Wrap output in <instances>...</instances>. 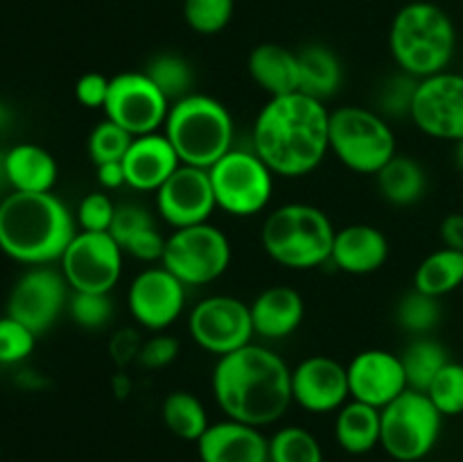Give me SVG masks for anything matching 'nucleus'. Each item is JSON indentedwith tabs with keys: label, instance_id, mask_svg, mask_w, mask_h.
<instances>
[{
	"label": "nucleus",
	"instance_id": "dca6fc26",
	"mask_svg": "<svg viewBox=\"0 0 463 462\" xmlns=\"http://www.w3.org/2000/svg\"><path fill=\"white\" fill-rule=\"evenodd\" d=\"M127 306L140 329L161 333L185 308V285L163 265L145 267L127 290Z\"/></svg>",
	"mask_w": 463,
	"mask_h": 462
},
{
	"label": "nucleus",
	"instance_id": "72a5a7b5",
	"mask_svg": "<svg viewBox=\"0 0 463 462\" xmlns=\"http://www.w3.org/2000/svg\"><path fill=\"white\" fill-rule=\"evenodd\" d=\"M269 462H324V451L307 428L283 426L269 438Z\"/></svg>",
	"mask_w": 463,
	"mask_h": 462
},
{
	"label": "nucleus",
	"instance_id": "4be33fe9",
	"mask_svg": "<svg viewBox=\"0 0 463 462\" xmlns=\"http://www.w3.org/2000/svg\"><path fill=\"white\" fill-rule=\"evenodd\" d=\"M387 258L389 240L378 226L357 222L335 234L330 263L346 274H373L387 263Z\"/></svg>",
	"mask_w": 463,
	"mask_h": 462
},
{
	"label": "nucleus",
	"instance_id": "09e8293b",
	"mask_svg": "<svg viewBox=\"0 0 463 462\" xmlns=\"http://www.w3.org/2000/svg\"><path fill=\"white\" fill-rule=\"evenodd\" d=\"M98 168V181L102 188L116 190L120 186H127L125 179V168H122V161H111V163H99Z\"/></svg>",
	"mask_w": 463,
	"mask_h": 462
},
{
	"label": "nucleus",
	"instance_id": "de8ad7c7",
	"mask_svg": "<svg viewBox=\"0 0 463 462\" xmlns=\"http://www.w3.org/2000/svg\"><path fill=\"white\" fill-rule=\"evenodd\" d=\"M439 236L443 247L463 252V213H448L439 226Z\"/></svg>",
	"mask_w": 463,
	"mask_h": 462
},
{
	"label": "nucleus",
	"instance_id": "bb28decb",
	"mask_svg": "<svg viewBox=\"0 0 463 462\" xmlns=\"http://www.w3.org/2000/svg\"><path fill=\"white\" fill-rule=\"evenodd\" d=\"M335 439L351 456L373 451L380 444V410L351 399L337 410Z\"/></svg>",
	"mask_w": 463,
	"mask_h": 462
},
{
	"label": "nucleus",
	"instance_id": "a211bd4d",
	"mask_svg": "<svg viewBox=\"0 0 463 462\" xmlns=\"http://www.w3.org/2000/svg\"><path fill=\"white\" fill-rule=\"evenodd\" d=\"M351 399L383 410L401 397L407 385L405 367L401 356L387 349H364L346 365Z\"/></svg>",
	"mask_w": 463,
	"mask_h": 462
},
{
	"label": "nucleus",
	"instance_id": "2f4dec72",
	"mask_svg": "<svg viewBox=\"0 0 463 462\" xmlns=\"http://www.w3.org/2000/svg\"><path fill=\"white\" fill-rule=\"evenodd\" d=\"M145 75L161 89L170 102L185 98L193 93L194 84V71L185 57L176 53H158L154 54L143 68Z\"/></svg>",
	"mask_w": 463,
	"mask_h": 462
},
{
	"label": "nucleus",
	"instance_id": "6ab92c4d",
	"mask_svg": "<svg viewBox=\"0 0 463 462\" xmlns=\"http://www.w3.org/2000/svg\"><path fill=\"white\" fill-rule=\"evenodd\" d=\"M294 403L312 415L335 412L351 399L346 365L333 356H310L292 370Z\"/></svg>",
	"mask_w": 463,
	"mask_h": 462
},
{
	"label": "nucleus",
	"instance_id": "37998d69",
	"mask_svg": "<svg viewBox=\"0 0 463 462\" xmlns=\"http://www.w3.org/2000/svg\"><path fill=\"white\" fill-rule=\"evenodd\" d=\"M156 225V220L152 217V213L147 208L138 207V204H120L116 207V217H113V225L109 229V234L118 240V245H125L131 236H136L138 231L147 229V226Z\"/></svg>",
	"mask_w": 463,
	"mask_h": 462
},
{
	"label": "nucleus",
	"instance_id": "6e6552de",
	"mask_svg": "<svg viewBox=\"0 0 463 462\" xmlns=\"http://www.w3.org/2000/svg\"><path fill=\"white\" fill-rule=\"evenodd\" d=\"M443 415L428 392L407 388L380 410V447L398 462L428 457L441 438Z\"/></svg>",
	"mask_w": 463,
	"mask_h": 462
},
{
	"label": "nucleus",
	"instance_id": "412c9836",
	"mask_svg": "<svg viewBox=\"0 0 463 462\" xmlns=\"http://www.w3.org/2000/svg\"><path fill=\"white\" fill-rule=\"evenodd\" d=\"M179 166V154L163 131L136 136L122 159L127 186L143 193H156Z\"/></svg>",
	"mask_w": 463,
	"mask_h": 462
},
{
	"label": "nucleus",
	"instance_id": "9d476101",
	"mask_svg": "<svg viewBox=\"0 0 463 462\" xmlns=\"http://www.w3.org/2000/svg\"><path fill=\"white\" fill-rule=\"evenodd\" d=\"M231 240L220 226L203 225L175 229L165 238L161 265L170 270L185 288L208 285L220 279L231 265Z\"/></svg>",
	"mask_w": 463,
	"mask_h": 462
},
{
	"label": "nucleus",
	"instance_id": "f704fd0d",
	"mask_svg": "<svg viewBox=\"0 0 463 462\" xmlns=\"http://www.w3.org/2000/svg\"><path fill=\"white\" fill-rule=\"evenodd\" d=\"M235 14V0H184V18L202 36L220 34Z\"/></svg>",
	"mask_w": 463,
	"mask_h": 462
},
{
	"label": "nucleus",
	"instance_id": "f257e3e1",
	"mask_svg": "<svg viewBox=\"0 0 463 462\" xmlns=\"http://www.w3.org/2000/svg\"><path fill=\"white\" fill-rule=\"evenodd\" d=\"M330 111L310 95L289 93L269 98L258 111L251 130V149L279 177H306L330 152Z\"/></svg>",
	"mask_w": 463,
	"mask_h": 462
},
{
	"label": "nucleus",
	"instance_id": "aec40b11",
	"mask_svg": "<svg viewBox=\"0 0 463 462\" xmlns=\"http://www.w3.org/2000/svg\"><path fill=\"white\" fill-rule=\"evenodd\" d=\"M202 462H269V439L256 426L226 417L197 439Z\"/></svg>",
	"mask_w": 463,
	"mask_h": 462
},
{
	"label": "nucleus",
	"instance_id": "cd10ccee",
	"mask_svg": "<svg viewBox=\"0 0 463 462\" xmlns=\"http://www.w3.org/2000/svg\"><path fill=\"white\" fill-rule=\"evenodd\" d=\"M378 190L393 207H411L420 202L428 190V175L414 157L396 154L383 170L375 175Z\"/></svg>",
	"mask_w": 463,
	"mask_h": 462
},
{
	"label": "nucleus",
	"instance_id": "603ef678",
	"mask_svg": "<svg viewBox=\"0 0 463 462\" xmlns=\"http://www.w3.org/2000/svg\"><path fill=\"white\" fill-rule=\"evenodd\" d=\"M425 3H439V0H425Z\"/></svg>",
	"mask_w": 463,
	"mask_h": 462
},
{
	"label": "nucleus",
	"instance_id": "5701e85b",
	"mask_svg": "<svg viewBox=\"0 0 463 462\" xmlns=\"http://www.w3.org/2000/svg\"><path fill=\"white\" fill-rule=\"evenodd\" d=\"M253 331L262 340H285L303 324L306 302L289 285H269L251 303Z\"/></svg>",
	"mask_w": 463,
	"mask_h": 462
},
{
	"label": "nucleus",
	"instance_id": "423d86ee",
	"mask_svg": "<svg viewBox=\"0 0 463 462\" xmlns=\"http://www.w3.org/2000/svg\"><path fill=\"white\" fill-rule=\"evenodd\" d=\"M163 134L181 163L208 170L233 149L235 125L224 102L206 93H190L172 102Z\"/></svg>",
	"mask_w": 463,
	"mask_h": 462
},
{
	"label": "nucleus",
	"instance_id": "a878e982",
	"mask_svg": "<svg viewBox=\"0 0 463 462\" xmlns=\"http://www.w3.org/2000/svg\"><path fill=\"white\" fill-rule=\"evenodd\" d=\"M298 91L326 102L333 98L344 82L342 59L324 43H307L298 50Z\"/></svg>",
	"mask_w": 463,
	"mask_h": 462
},
{
	"label": "nucleus",
	"instance_id": "f8f14e48",
	"mask_svg": "<svg viewBox=\"0 0 463 462\" xmlns=\"http://www.w3.org/2000/svg\"><path fill=\"white\" fill-rule=\"evenodd\" d=\"M188 333L203 351L222 358L253 342L251 306L231 294H211L190 311Z\"/></svg>",
	"mask_w": 463,
	"mask_h": 462
},
{
	"label": "nucleus",
	"instance_id": "20e7f679",
	"mask_svg": "<svg viewBox=\"0 0 463 462\" xmlns=\"http://www.w3.org/2000/svg\"><path fill=\"white\" fill-rule=\"evenodd\" d=\"M389 53L402 72L425 80L448 71L457 53V27L439 3L411 0L389 27Z\"/></svg>",
	"mask_w": 463,
	"mask_h": 462
},
{
	"label": "nucleus",
	"instance_id": "4c0bfd02",
	"mask_svg": "<svg viewBox=\"0 0 463 462\" xmlns=\"http://www.w3.org/2000/svg\"><path fill=\"white\" fill-rule=\"evenodd\" d=\"M428 397L443 417L463 415V362H448L430 383Z\"/></svg>",
	"mask_w": 463,
	"mask_h": 462
},
{
	"label": "nucleus",
	"instance_id": "e433bc0d",
	"mask_svg": "<svg viewBox=\"0 0 463 462\" xmlns=\"http://www.w3.org/2000/svg\"><path fill=\"white\" fill-rule=\"evenodd\" d=\"M134 139L136 136H131L129 131L122 130L120 125H116L113 120L104 118L102 122H98V125L90 130L86 149H89V157L93 159L95 166H99V163L122 161Z\"/></svg>",
	"mask_w": 463,
	"mask_h": 462
},
{
	"label": "nucleus",
	"instance_id": "49530a36",
	"mask_svg": "<svg viewBox=\"0 0 463 462\" xmlns=\"http://www.w3.org/2000/svg\"><path fill=\"white\" fill-rule=\"evenodd\" d=\"M145 340L140 338L138 329H131V326H125V329H118L116 333L109 340V353H111L113 362L118 367H127L131 362L138 361L140 347H143Z\"/></svg>",
	"mask_w": 463,
	"mask_h": 462
},
{
	"label": "nucleus",
	"instance_id": "39448f33",
	"mask_svg": "<svg viewBox=\"0 0 463 462\" xmlns=\"http://www.w3.org/2000/svg\"><path fill=\"white\" fill-rule=\"evenodd\" d=\"M337 229L324 208L289 202L265 217L260 243L267 256L289 270H315L330 263Z\"/></svg>",
	"mask_w": 463,
	"mask_h": 462
},
{
	"label": "nucleus",
	"instance_id": "58836bf2",
	"mask_svg": "<svg viewBox=\"0 0 463 462\" xmlns=\"http://www.w3.org/2000/svg\"><path fill=\"white\" fill-rule=\"evenodd\" d=\"M36 333L5 313L0 317V365H18L32 356Z\"/></svg>",
	"mask_w": 463,
	"mask_h": 462
},
{
	"label": "nucleus",
	"instance_id": "c9c22d12",
	"mask_svg": "<svg viewBox=\"0 0 463 462\" xmlns=\"http://www.w3.org/2000/svg\"><path fill=\"white\" fill-rule=\"evenodd\" d=\"M68 315L80 329L99 331L113 320L111 293H77L71 290Z\"/></svg>",
	"mask_w": 463,
	"mask_h": 462
},
{
	"label": "nucleus",
	"instance_id": "473e14b6",
	"mask_svg": "<svg viewBox=\"0 0 463 462\" xmlns=\"http://www.w3.org/2000/svg\"><path fill=\"white\" fill-rule=\"evenodd\" d=\"M396 322L402 331L416 335V338L430 335L441 322V302L416 288L410 290L398 302Z\"/></svg>",
	"mask_w": 463,
	"mask_h": 462
},
{
	"label": "nucleus",
	"instance_id": "c03bdc74",
	"mask_svg": "<svg viewBox=\"0 0 463 462\" xmlns=\"http://www.w3.org/2000/svg\"><path fill=\"white\" fill-rule=\"evenodd\" d=\"M122 252L134 256L136 261L161 263L163 252H165V236L158 231L156 225L147 226V229L131 236V238L122 245Z\"/></svg>",
	"mask_w": 463,
	"mask_h": 462
},
{
	"label": "nucleus",
	"instance_id": "1a4fd4ad",
	"mask_svg": "<svg viewBox=\"0 0 463 462\" xmlns=\"http://www.w3.org/2000/svg\"><path fill=\"white\" fill-rule=\"evenodd\" d=\"M213 193L217 208L233 217H251L265 211L274 195V172L253 149L233 148L213 168Z\"/></svg>",
	"mask_w": 463,
	"mask_h": 462
},
{
	"label": "nucleus",
	"instance_id": "b1692460",
	"mask_svg": "<svg viewBox=\"0 0 463 462\" xmlns=\"http://www.w3.org/2000/svg\"><path fill=\"white\" fill-rule=\"evenodd\" d=\"M5 175L18 193H52L59 166L52 152L36 143H16L5 152Z\"/></svg>",
	"mask_w": 463,
	"mask_h": 462
},
{
	"label": "nucleus",
	"instance_id": "8fccbe9b",
	"mask_svg": "<svg viewBox=\"0 0 463 462\" xmlns=\"http://www.w3.org/2000/svg\"><path fill=\"white\" fill-rule=\"evenodd\" d=\"M12 120H14L12 109H9L5 102H0V131L7 130V127L12 125Z\"/></svg>",
	"mask_w": 463,
	"mask_h": 462
},
{
	"label": "nucleus",
	"instance_id": "f03ea898",
	"mask_svg": "<svg viewBox=\"0 0 463 462\" xmlns=\"http://www.w3.org/2000/svg\"><path fill=\"white\" fill-rule=\"evenodd\" d=\"M211 383L220 410L256 428L279 421L294 403L292 370L265 344L251 342L217 358Z\"/></svg>",
	"mask_w": 463,
	"mask_h": 462
},
{
	"label": "nucleus",
	"instance_id": "9b49d317",
	"mask_svg": "<svg viewBox=\"0 0 463 462\" xmlns=\"http://www.w3.org/2000/svg\"><path fill=\"white\" fill-rule=\"evenodd\" d=\"M125 252L109 231H77L59 270L77 293H111L122 276Z\"/></svg>",
	"mask_w": 463,
	"mask_h": 462
},
{
	"label": "nucleus",
	"instance_id": "79ce46f5",
	"mask_svg": "<svg viewBox=\"0 0 463 462\" xmlns=\"http://www.w3.org/2000/svg\"><path fill=\"white\" fill-rule=\"evenodd\" d=\"M181 351V344L175 335L167 333H154L152 338H147L140 347L138 353V365L145 370H163V367L172 365L176 361Z\"/></svg>",
	"mask_w": 463,
	"mask_h": 462
},
{
	"label": "nucleus",
	"instance_id": "7ed1b4c3",
	"mask_svg": "<svg viewBox=\"0 0 463 462\" xmlns=\"http://www.w3.org/2000/svg\"><path fill=\"white\" fill-rule=\"evenodd\" d=\"M77 220L54 193L9 190L0 199V252L23 265H50L63 256Z\"/></svg>",
	"mask_w": 463,
	"mask_h": 462
},
{
	"label": "nucleus",
	"instance_id": "2eb2a0df",
	"mask_svg": "<svg viewBox=\"0 0 463 462\" xmlns=\"http://www.w3.org/2000/svg\"><path fill=\"white\" fill-rule=\"evenodd\" d=\"M410 118L423 134L439 140L463 139V72L443 71L419 80Z\"/></svg>",
	"mask_w": 463,
	"mask_h": 462
},
{
	"label": "nucleus",
	"instance_id": "c756f323",
	"mask_svg": "<svg viewBox=\"0 0 463 462\" xmlns=\"http://www.w3.org/2000/svg\"><path fill=\"white\" fill-rule=\"evenodd\" d=\"M161 419L175 438L185 439V442H197L211 426L202 399H197L188 390H175L165 394L161 403Z\"/></svg>",
	"mask_w": 463,
	"mask_h": 462
},
{
	"label": "nucleus",
	"instance_id": "a18cd8bd",
	"mask_svg": "<svg viewBox=\"0 0 463 462\" xmlns=\"http://www.w3.org/2000/svg\"><path fill=\"white\" fill-rule=\"evenodd\" d=\"M111 77L102 72H84L75 84V98L86 109H104Z\"/></svg>",
	"mask_w": 463,
	"mask_h": 462
},
{
	"label": "nucleus",
	"instance_id": "393cba45",
	"mask_svg": "<svg viewBox=\"0 0 463 462\" xmlns=\"http://www.w3.org/2000/svg\"><path fill=\"white\" fill-rule=\"evenodd\" d=\"M251 80L269 98L297 93L298 91V54L280 43H260L247 59Z\"/></svg>",
	"mask_w": 463,
	"mask_h": 462
},
{
	"label": "nucleus",
	"instance_id": "a19ab883",
	"mask_svg": "<svg viewBox=\"0 0 463 462\" xmlns=\"http://www.w3.org/2000/svg\"><path fill=\"white\" fill-rule=\"evenodd\" d=\"M416 86H419V80L407 72H401V75L392 77V80L384 82L383 91H380V111L387 113V116H402L407 113L410 116L411 102H414Z\"/></svg>",
	"mask_w": 463,
	"mask_h": 462
},
{
	"label": "nucleus",
	"instance_id": "f3484780",
	"mask_svg": "<svg viewBox=\"0 0 463 462\" xmlns=\"http://www.w3.org/2000/svg\"><path fill=\"white\" fill-rule=\"evenodd\" d=\"M211 175L203 168L181 163L156 190V211L172 229L203 225L215 213Z\"/></svg>",
	"mask_w": 463,
	"mask_h": 462
},
{
	"label": "nucleus",
	"instance_id": "c85d7f7f",
	"mask_svg": "<svg viewBox=\"0 0 463 462\" xmlns=\"http://www.w3.org/2000/svg\"><path fill=\"white\" fill-rule=\"evenodd\" d=\"M463 285V252L441 247L428 254L414 272V288L430 297H446Z\"/></svg>",
	"mask_w": 463,
	"mask_h": 462
},
{
	"label": "nucleus",
	"instance_id": "ea45409f",
	"mask_svg": "<svg viewBox=\"0 0 463 462\" xmlns=\"http://www.w3.org/2000/svg\"><path fill=\"white\" fill-rule=\"evenodd\" d=\"M116 217V204L102 190L84 195L75 213V220L81 231H109Z\"/></svg>",
	"mask_w": 463,
	"mask_h": 462
},
{
	"label": "nucleus",
	"instance_id": "ddd939ff",
	"mask_svg": "<svg viewBox=\"0 0 463 462\" xmlns=\"http://www.w3.org/2000/svg\"><path fill=\"white\" fill-rule=\"evenodd\" d=\"M170 107V100L145 71H125L111 77L104 113L131 136H145L163 130Z\"/></svg>",
	"mask_w": 463,
	"mask_h": 462
},
{
	"label": "nucleus",
	"instance_id": "4468645a",
	"mask_svg": "<svg viewBox=\"0 0 463 462\" xmlns=\"http://www.w3.org/2000/svg\"><path fill=\"white\" fill-rule=\"evenodd\" d=\"M68 281L61 270L50 265H36L23 272L12 285L7 297V315L25 324L36 335L48 331L63 308H68Z\"/></svg>",
	"mask_w": 463,
	"mask_h": 462
},
{
	"label": "nucleus",
	"instance_id": "3c124183",
	"mask_svg": "<svg viewBox=\"0 0 463 462\" xmlns=\"http://www.w3.org/2000/svg\"><path fill=\"white\" fill-rule=\"evenodd\" d=\"M455 161H457V166L463 170V139L455 143Z\"/></svg>",
	"mask_w": 463,
	"mask_h": 462
},
{
	"label": "nucleus",
	"instance_id": "0eeeda50",
	"mask_svg": "<svg viewBox=\"0 0 463 462\" xmlns=\"http://www.w3.org/2000/svg\"><path fill=\"white\" fill-rule=\"evenodd\" d=\"M330 152L357 175H378L398 154L396 134L383 113L346 104L330 111Z\"/></svg>",
	"mask_w": 463,
	"mask_h": 462
},
{
	"label": "nucleus",
	"instance_id": "7c9ffc66",
	"mask_svg": "<svg viewBox=\"0 0 463 462\" xmlns=\"http://www.w3.org/2000/svg\"><path fill=\"white\" fill-rule=\"evenodd\" d=\"M401 361L405 367L407 385L411 390H419V392H428L434 376L450 362V356L439 340L420 335L407 344L405 351L401 353Z\"/></svg>",
	"mask_w": 463,
	"mask_h": 462
}]
</instances>
